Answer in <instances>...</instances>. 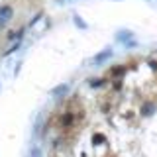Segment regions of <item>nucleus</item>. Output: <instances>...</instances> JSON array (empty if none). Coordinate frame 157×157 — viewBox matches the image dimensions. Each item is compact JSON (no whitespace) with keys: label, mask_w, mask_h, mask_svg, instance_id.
Segmentation results:
<instances>
[{"label":"nucleus","mask_w":157,"mask_h":157,"mask_svg":"<svg viewBox=\"0 0 157 157\" xmlns=\"http://www.w3.org/2000/svg\"><path fill=\"white\" fill-rule=\"evenodd\" d=\"M122 73H124V69H122V67H116V69L112 71V75H114V77H120Z\"/></svg>","instance_id":"nucleus-5"},{"label":"nucleus","mask_w":157,"mask_h":157,"mask_svg":"<svg viewBox=\"0 0 157 157\" xmlns=\"http://www.w3.org/2000/svg\"><path fill=\"white\" fill-rule=\"evenodd\" d=\"M10 16H12V8H10V6L0 8V26H2L4 22H8V20H10Z\"/></svg>","instance_id":"nucleus-1"},{"label":"nucleus","mask_w":157,"mask_h":157,"mask_svg":"<svg viewBox=\"0 0 157 157\" xmlns=\"http://www.w3.org/2000/svg\"><path fill=\"white\" fill-rule=\"evenodd\" d=\"M65 92H69V85H59L57 88H53V92H51V94L59 98V96H63Z\"/></svg>","instance_id":"nucleus-2"},{"label":"nucleus","mask_w":157,"mask_h":157,"mask_svg":"<svg viewBox=\"0 0 157 157\" xmlns=\"http://www.w3.org/2000/svg\"><path fill=\"white\" fill-rule=\"evenodd\" d=\"M110 55H112V51H110V49H106V51H102L100 55H96V57H94V63H102V61H104V59H108Z\"/></svg>","instance_id":"nucleus-3"},{"label":"nucleus","mask_w":157,"mask_h":157,"mask_svg":"<svg viewBox=\"0 0 157 157\" xmlns=\"http://www.w3.org/2000/svg\"><path fill=\"white\" fill-rule=\"evenodd\" d=\"M75 24H77L78 28H86V26H85V22H81V20H78V18H75Z\"/></svg>","instance_id":"nucleus-6"},{"label":"nucleus","mask_w":157,"mask_h":157,"mask_svg":"<svg viewBox=\"0 0 157 157\" xmlns=\"http://www.w3.org/2000/svg\"><path fill=\"white\" fill-rule=\"evenodd\" d=\"M149 112H153V106H144V114H149Z\"/></svg>","instance_id":"nucleus-7"},{"label":"nucleus","mask_w":157,"mask_h":157,"mask_svg":"<svg viewBox=\"0 0 157 157\" xmlns=\"http://www.w3.org/2000/svg\"><path fill=\"white\" fill-rule=\"evenodd\" d=\"M92 141H94V144H104V136H102V134H94V136H92Z\"/></svg>","instance_id":"nucleus-4"}]
</instances>
